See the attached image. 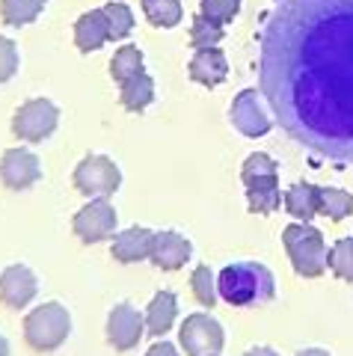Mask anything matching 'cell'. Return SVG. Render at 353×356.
<instances>
[{"label": "cell", "instance_id": "obj_1", "mask_svg": "<svg viewBox=\"0 0 353 356\" xmlns=\"http://www.w3.org/2000/svg\"><path fill=\"white\" fill-rule=\"evenodd\" d=\"M258 74L294 143L353 163V0H279L261 30Z\"/></svg>", "mask_w": 353, "mask_h": 356}, {"label": "cell", "instance_id": "obj_2", "mask_svg": "<svg viewBox=\"0 0 353 356\" xmlns=\"http://www.w3.org/2000/svg\"><path fill=\"white\" fill-rule=\"evenodd\" d=\"M217 291L231 306H252L268 303L277 294V280L264 264L258 261H240L229 264L217 276Z\"/></svg>", "mask_w": 353, "mask_h": 356}, {"label": "cell", "instance_id": "obj_3", "mask_svg": "<svg viewBox=\"0 0 353 356\" xmlns=\"http://www.w3.org/2000/svg\"><path fill=\"white\" fill-rule=\"evenodd\" d=\"M240 181L247 187V205L252 214H273L282 205L279 187V163L264 152L249 154L240 166Z\"/></svg>", "mask_w": 353, "mask_h": 356}, {"label": "cell", "instance_id": "obj_4", "mask_svg": "<svg viewBox=\"0 0 353 356\" xmlns=\"http://www.w3.org/2000/svg\"><path fill=\"white\" fill-rule=\"evenodd\" d=\"M282 247L288 252V259L294 264V270L306 276V280H315L327 270V243L324 235L309 222H291V226L282 229Z\"/></svg>", "mask_w": 353, "mask_h": 356}, {"label": "cell", "instance_id": "obj_5", "mask_svg": "<svg viewBox=\"0 0 353 356\" xmlns=\"http://www.w3.org/2000/svg\"><path fill=\"white\" fill-rule=\"evenodd\" d=\"M72 332V315L63 303H42L24 318V339L33 350H57Z\"/></svg>", "mask_w": 353, "mask_h": 356}, {"label": "cell", "instance_id": "obj_6", "mask_svg": "<svg viewBox=\"0 0 353 356\" xmlns=\"http://www.w3.org/2000/svg\"><path fill=\"white\" fill-rule=\"evenodd\" d=\"M74 187L81 191L83 196H110L119 191L122 184V170L107 158V154H86V158L74 166V175H72Z\"/></svg>", "mask_w": 353, "mask_h": 356}, {"label": "cell", "instance_id": "obj_7", "mask_svg": "<svg viewBox=\"0 0 353 356\" xmlns=\"http://www.w3.org/2000/svg\"><path fill=\"white\" fill-rule=\"evenodd\" d=\"M57 122H60L57 104L48 102V98H30V102H24L15 110L13 134L24 143H42L57 131Z\"/></svg>", "mask_w": 353, "mask_h": 356}, {"label": "cell", "instance_id": "obj_8", "mask_svg": "<svg viewBox=\"0 0 353 356\" xmlns=\"http://www.w3.org/2000/svg\"><path fill=\"white\" fill-rule=\"evenodd\" d=\"M116 222L119 217H116V208L110 202V196H95L74 214L72 229L83 243H98V241H107L116 235Z\"/></svg>", "mask_w": 353, "mask_h": 356}, {"label": "cell", "instance_id": "obj_9", "mask_svg": "<svg viewBox=\"0 0 353 356\" xmlns=\"http://www.w3.org/2000/svg\"><path fill=\"white\" fill-rule=\"evenodd\" d=\"M179 341L187 356H220V350H223V344H226V336H223V327H220L217 318L196 312V315H190L181 324Z\"/></svg>", "mask_w": 353, "mask_h": 356}, {"label": "cell", "instance_id": "obj_10", "mask_svg": "<svg viewBox=\"0 0 353 356\" xmlns=\"http://www.w3.org/2000/svg\"><path fill=\"white\" fill-rule=\"evenodd\" d=\"M142 332H146V318L131 306V303H116L107 315V341L116 350H131L137 348Z\"/></svg>", "mask_w": 353, "mask_h": 356}, {"label": "cell", "instance_id": "obj_11", "mask_svg": "<svg viewBox=\"0 0 353 356\" xmlns=\"http://www.w3.org/2000/svg\"><path fill=\"white\" fill-rule=\"evenodd\" d=\"M231 125H235L244 137H264L273 122L270 116L264 113V107L258 102V89H240V92L235 95V102H231Z\"/></svg>", "mask_w": 353, "mask_h": 356}, {"label": "cell", "instance_id": "obj_12", "mask_svg": "<svg viewBox=\"0 0 353 356\" xmlns=\"http://www.w3.org/2000/svg\"><path fill=\"white\" fill-rule=\"evenodd\" d=\"M42 178V161L30 149H6L0 158V181L9 191H27Z\"/></svg>", "mask_w": 353, "mask_h": 356}, {"label": "cell", "instance_id": "obj_13", "mask_svg": "<svg viewBox=\"0 0 353 356\" xmlns=\"http://www.w3.org/2000/svg\"><path fill=\"white\" fill-rule=\"evenodd\" d=\"M36 294H39V282H36V273L27 264H9L0 273V303L3 306L27 309Z\"/></svg>", "mask_w": 353, "mask_h": 356}, {"label": "cell", "instance_id": "obj_14", "mask_svg": "<svg viewBox=\"0 0 353 356\" xmlns=\"http://www.w3.org/2000/svg\"><path fill=\"white\" fill-rule=\"evenodd\" d=\"M193 243L181 232H154V247H151V264L161 270H179L181 264L190 261Z\"/></svg>", "mask_w": 353, "mask_h": 356}, {"label": "cell", "instance_id": "obj_15", "mask_svg": "<svg viewBox=\"0 0 353 356\" xmlns=\"http://www.w3.org/2000/svg\"><path fill=\"white\" fill-rule=\"evenodd\" d=\"M151 247H154V232L142 229V226H131L113 235L110 243V255L122 264H134L142 259H151Z\"/></svg>", "mask_w": 353, "mask_h": 356}, {"label": "cell", "instance_id": "obj_16", "mask_svg": "<svg viewBox=\"0 0 353 356\" xmlns=\"http://www.w3.org/2000/svg\"><path fill=\"white\" fill-rule=\"evenodd\" d=\"M187 72H190V81H196V83L220 86L229 77V60H226V54L220 48H202V51L193 54Z\"/></svg>", "mask_w": 353, "mask_h": 356}, {"label": "cell", "instance_id": "obj_17", "mask_svg": "<svg viewBox=\"0 0 353 356\" xmlns=\"http://www.w3.org/2000/svg\"><path fill=\"white\" fill-rule=\"evenodd\" d=\"M104 42H110V21L104 9H92V13H83L74 24V44L81 51H98Z\"/></svg>", "mask_w": 353, "mask_h": 356}, {"label": "cell", "instance_id": "obj_18", "mask_svg": "<svg viewBox=\"0 0 353 356\" xmlns=\"http://www.w3.org/2000/svg\"><path fill=\"white\" fill-rule=\"evenodd\" d=\"M146 332L154 339H161V336H167V332L172 330L175 324V318H179V300H175L172 291H158L151 297V303L146 309Z\"/></svg>", "mask_w": 353, "mask_h": 356}, {"label": "cell", "instance_id": "obj_19", "mask_svg": "<svg viewBox=\"0 0 353 356\" xmlns=\"http://www.w3.org/2000/svg\"><path fill=\"white\" fill-rule=\"evenodd\" d=\"M282 202H285V211H288L297 222H309L315 214H321V187L300 181L285 191Z\"/></svg>", "mask_w": 353, "mask_h": 356}, {"label": "cell", "instance_id": "obj_20", "mask_svg": "<svg viewBox=\"0 0 353 356\" xmlns=\"http://www.w3.org/2000/svg\"><path fill=\"white\" fill-rule=\"evenodd\" d=\"M119 98H122L125 110H131V113H140V110H146L154 102V81L146 72H140V74L131 77V81L119 83Z\"/></svg>", "mask_w": 353, "mask_h": 356}, {"label": "cell", "instance_id": "obj_21", "mask_svg": "<svg viewBox=\"0 0 353 356\" xmlns=\"http://www.w3.org/2000/svg\"><path fill=\"white\" fill-rule=\"evenodd\" d=\"M45 3L48 0H3V3H0V18H3V24H9V27H24L42 15Z\"/></svg>", "mask_w": 353, "mask_h": 356}, {"label": "cell", "instance_id": "obj_22", "mask_svg": "<svg viewBox=\"0 0 353 356\" xmlns=\"http://www.w3.org/2000/svg\"><path fill=\"white\" fill-rule=\"evenodd\" d=\"M140 72H142V51L137 44H122V48L113 54V60H110V74H113V81L125 83Z\"/></svg>", "mask_w": 353, "mask_h": 356}, {"label": "cell", "instance_id": "obj_23", "mask_svg": "<svg viewBox=\"0 0 353 356\" xmlns=\"http://www.w3.org/2000/svg\"><path fill=\"white\" fill-rule=\"evenodd\" d=\"M142 3V13H146V18L151 21L154 27H175L184 15L181 9V0H140Z\"/></svg>", "mask_w": 353, "mask_h": 356}, {"label": "cell", "instance_id": "obj_24", "mask_svg": "<svg viewBox=\"0 0 353 356\" xmlns=\"http://www.w3.org/2000/svg\"><path fill=\"white\" fill-rule=\"evenodd\" d=\"M353 211V193L338 191V187H321V214L329 220H345Z\"/></svg>", "mask_w": 353, "mask_h": 356}, {"label": "cell", "instance_id": "obj_25", "mask_svg": "<svg viewBox=\"0 0 353 356\" xmlns=\"http://www.w3.org/2000/svg\"><path fill=\"white\" fill-rule=\"evenodd\" d=\"M220 39H223V24H217V21L205 18L202 13L193 18V24H190V44H193L196 51L217 48Z\"/></svg>", "mask_w": 353, "mask_h": 356}, {"label": "cell", "instance_id": "obj_26", "mask_svg": "<svg viewBox=\"0 0 353 356\" xmlns=\"http://www.w3.org/2000/svg\"><path fill=\"white\" fill-rule=\"evenodd\" d=\"M327 264L338 280L353 282V238H341L336 241V247L327 252Z\"/></svg>", "mask_w": 353, "mask_h": 356}, {"label": "cell", "instance_id": "obj_27", "mask_svg": "<svg viewBox=\"0 0 353 356\" xmlns=\"http://www.w3.org/2000/svg\"><path fill=\"white\" fill-rule=\"evenodd\" d=\"M190 288H193L196 300H199L202 306H208V309H211V306L217 303V297H220V291H217V276L211 273V267H205V264L193 270V276H190Z\"/></svg>", "mask_w": 353, "mask_h": 356}, {"label": "cell", "instance_id": "obj_28", "mask_svg": "<svg viewBox=\"0 0 353 356\" xmlns=\"http://www.w3.org/2000/svg\"><path fill=\"white\" fill-rule=\"evenodd\" d=\"M104 13H107V21H110V42L128 39L131 30H134V13H131L125 3H107Z\"/></svg>", "mask_w": 353, "mask_h": 356}, {"label": "cell", "instance_id": "obj_29", "mask_svg": "<svg viewBox=\"0 0 353 356\" xmlns=\"http://www.w3.org/2000/svg\"><path fill=\"white\" fill-rule=\"evenodd\" d=\"M199 9L205 18L217 21V24H229V21H235V15H238L240 0H199Z\"/></svg>", "mask_w": 353, "mask_h": 356}, {"label": "cell", "instance_id": "obj_30", "mask_svg": "<svg viewBox=\"0 0 353 356\" xmlns=\"http://www.w3.org/2000/svg\"><path fill=\"white\" fill-rule=\"evenodd\" d=\"M15 72H18V44L13 39L0 36V83L13 81Z\"/></svg>", "mask_w": 353, "mask_h": 356}, {"label": "cell", "instance_id": "obj_31", "mask_svg": "<svg viewBox=\"0 0 353 356\" xmlns=\"http://www.w3.org/2000/svg\"><path fill=\"white\" fill-rule=\"evenodd\" d=\"M146 356H179V350H175V344H172V341L163 339V341H154L151 348L146 350Z\"/></svg>", "mask_w": 353, "mask_h": 356}, {"label": "cell", "instance_id": "obj_32", "mask_svg": "<svg viewBox=\"0 0 353 356\" xmlns=\"http://www.w3.org/2000/svg\"><path fill=\"white\" fill-rule=\"evenodd\" d=\"M244 356H279V353L273 350V348H252V350H247Z\"/></svg>", "mask_w": 353, "mask_h": 356}, {"label": "cell", "instance_id": "obj_33", "mask_svg": "<svg viewBox=\"0 0 353 356\" xmlns=\"http://www.w3.org/2000/svg\"><path fill=\"white\" fill-rule=\"evenodd\" d=\"M297 356H329V350H324V348H306V350H300Z\"/></svg>", "mask_w": 353, "mask_h": 356}, {"label": "cell", "instance_id": "obj_34", "mask_svg": "<svg viewBox=\"0 0 353 356\" xmlns=\"http://www.w3.org/2000/svg\"><path fill=\"white\" fill-rule=\"evenodd\" d=\"M0 356H9V341L0 336Z\"/></svg>", "mask_w": 353, "mask_h": 356}]
</instances>
